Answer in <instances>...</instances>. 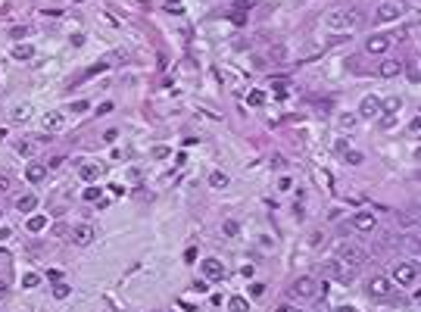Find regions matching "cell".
<instances>
[{"label":"cell","mask_w":421,"mask_h":312,"mask_svg":"<svg viewBox=\"0 0 421 312\" xmlns=\"http://www.w3.org/2000/svg\"><path fill=\"white\" fill-rule=\"evenodd\" d=\"M34 206H37V197H34V193H22V197L16 200V209H19V212H25V216H28V212H34Z\"/></svg>","instance_id":"cell-15"},{"label":"cell","mask_w":421,"mask_h":312,"mask_svg":"<svg viewBox=\"0 0 421 312\" xmlns=\"http://www.w3.org/2000/svg\"><path fill=\"white\" fill-rule=\"evenodd\" d=\"M403 13H406V4H403V0H384V4H377L374 22H377V25L396 22V19H403Z\"/></svg>","instance_id":"cell-3"},{"label":"cell","mask_w":421,"mask_h":312,"mask_svg":"<svg viewBox=\"0 0 421 312\" xmlns=\"http://www.w3.org/2000/svg\"><path fill=\"white\" fill-rule=\"evenodd\" d=\"M44 228H47V219H44V216H31V219H28V231H31V234L44 231Z\"/></svg>","instance_id":"cell-20"},{"label":"cell","mask_w":421,"mask_h":312,"mask_svg":"<svg viewBox=\"0 0 421 312\" xmlns=\"http://www.w3.org/2000/svg\"><path fill=\"white\" fill-rule=\"evenodd\" d=\"M209 187H215V190L228 187V175H225V172H212V175H209Z\"/></svg>","instance_id":"cell-19"},{"label":"cell","mask_w":421,"mask_h":312,"mask_svg":"<svg viewBox=\"0 0 421 312\" xmlns=\"http://www.w3.org/2000/svg\"><path fill=\"white\" fill-rule=\"evenodd\" d=\"M10 34H13V37H16V41H19V37H25V34H28V28H25V25H16V28H13Z\"/></svg>","instance_id":"cell-31"},{"label":"cell","mask_w":421,"mask_h":312,"mask_svg":"<svg viewBox=\"0 0 421 312\" xmlns=\"http://www.w3.org/2000/svg\"><path fill=\"white\" fill-rule=\"evenodd\" d=\"M393 287H396V284H393L390 278H384V275H374V278L368 281V287H365V290H368V297H374V300H387V297H393Z\"/></svg>","instance_id":"cell-6"},{"label":"cell","mask_w":421,"mask_h":312,"mask_svg":"<svg viewBox=\"0 0 421 312\" xmlns=\"http://www.w3.org/2000/svg\"><path fill=\"white\" fill-rule=\"evenodd\" d=\"M69 238H72V244L88 247V244L94 241V228H91L88 222H82V225H75V228H72V234H69Z\"/></svg>","instance_id":"cell-10"},{"label":"cell","mask_w":421,"mask_h":312,"mask_svg":"<svg viewBox=\"0 0 421 312\" xmlns=\"http://www.w3.org/2000/svg\"><path fill=\"white\" fill-rule=\"evenodd\" d=\"M362 19L365 16L356 7H337L325 16V25H328V31H353V28L362 25Z\"/></svg>","instance_id":"cell-1"},{"label":"cell","mask_w":421,"mask_h":312,"mask_svg":"<svg viewBox=\"0 0 421 312\" xmlns=\"http://www.w3.org/2000/svg\"><path fill=\"white\" fill-rule=\"evenodd\" d=\"M228 312H250L247 297H231V300H228Z\"/></svg>","instance_id":"cell-17"},{"label":"cell","mask_w":421,"mask_h":312,"mask_svg":"<svg viewBox=\"0 0 421 312\" xmlns=\"http://www.w3.org/2000/svg\"><path fill=\"white\" fill-rule=\"evenodd\" d=\"M78 178H82V181H97V178H100V166L85 163V166L78 169Z\"/></svg>","instance_id":"cell-16"},{"label":"cell","mask_w":421,"mask_h":312,"mask_svg":"<svg viewBox=\"0 0 421 312\" xmlns=\"http://www.w3.org/2000/svg\"><path fill=\"white\" fill-rule=\"evenodd\" d=\"M13 56H16V60H31V56H34V50H31V44H28V47L22 44V47H16V50H13Z\"/></svg>","instance_id":"cell-24"},{"label":"cell","mask_w":421,"mask_h":312,"mask_svg":"<svg viewBox=\"0 0 421 312\" xmlns=\"http://www.w3.org/2000/svg\"><path fill=\"white\" fill-rule=\"evenodd\" d=\"M247 103H250V106H262V103H265V94H262V91H250V94H247Z\"/></svg>","instance_id":"cell-25"},{"label":"cell","mask_w":421,"mask_h":312,"mask_svg":"<svg viewBox=\"0 0 421 312\" xmlns=\"http://www.w3.org/2000/svg\"><path fill=\"white\" fill-rule=\"evenodd\" d=\"M225 234H228V238H234V234H237V222H225Z\"/></svg>","instance_id":"cell-30"},{"label":"cell","mask_w":421,"mask_h":312,"mask_svg":"<svg viewBox=\"0 0 421 312\" xmlns=\"http://www.w3.org/2000/svg\"><path fill=\"white\" fill-rule=\"evenodd\" d=\"M380 115V100L377 97H365L359 103V119H377Z\"/></svg>","instance_id":"cell-11"},{"label":"cell","mask_w":421,"mask_h":312,"mask_svg":"<svg viewBox=\"0 0 421 312\" xmlns=\"http://www.w3.org/2000/svg\"><path fill=\"white\" fill-rule=\"evenodd\" d=\"M393 47V41H390V34H371L368 41H365V50L371 53V56H387V50Z\"/></svg>","instance_id":"cell-7"},{"label":"cell","mask_w":421,"mask_h":312,"mask_svg":"<svg viewBox=\"0 0 421 312\" xmlns=\"http://www.w3.org/2000/svg\"><path fill=\"white\" fill-rule=\"evenodd\" d=\"M390 281L399 284V287H415V284H418V268H415V262H396Z\"/></svg>","instance_id":"cell-4"},{"label":"cell","mask_w":421,"mask_h":312,"mask_svg":"<svg viewBox=\"0 0 421 312\" xmlns=\"http://www.w3.org/2000/svg\"><path fill=\"white\" fill-rule=\"evenodd\" d=\"M44 131H59L63 125H66V112H59V109H53V112H47L44 115Z\"/></svg>","instance_id":"cell-13"},{"label":"cell","mask_w":421,"mask_h":312,"mask_svg":"<svg viewBox=\"0 0 421 312\" xmlns=\"http://www.w3.org/2000/svg\"><path fill=\"white\" fill-rule=\"evenodd\" d=\"M85 200H91V203L100 200V187H88V190H85Z\"/></svg>","instance_id":"cell-28"},{"label":"cell","mask_w":421,"mask_h":312,"mask_svg":"<svg viewBox=\"0 0 421 312\" xmlns=\"http://www.w3.org/2000/svg\"><path fill=\"white\" fill-rule=\"evenodd\" d=\"M200 268H203V281H222L225 278V265L218 259H212V256H206L200 262Z\"/></svg>","instance_id":"cell-8"},{"label":"cell","mask_w":421,"mask_h":312,"mask_svg":"<svg viewBox=\"0 0 421 312\" xmlns=\"http://www.w3.org/2000/svg\"><path fill=\"white\" fill-rule=\"evenodd\" d=\"M153 156H156V160H166V156H169V147H156V150H153Z\"/></svg>","instance_id":"cell-33"},{"label":"cell","mask_w":421,"mask_h":312,"mask_svg":"<svg viewBox=\"0 0 421 312\" xmlns=\"http://www.w3.org/2000/svg\"><path fill=\"white\" fill-rule=\"evenodd\" d=\"M334 312H359V309H356V306H337Z\"/></svg>","instance_id":"cell-36"},{"label":"cell","mask_w":421,"mask_h":312,"mask_svg":"<svg viewBox=\"0 0 421 312\" xmlns=\"http://www.w3.org/2000/svg\"><path fill=\"white\" fill-rule=\"evenodd\" d=\"M53 297H56V300H63V297H69V284H63V281H56V284H53Z\"/></svg>","instance_id":"cell-26"},{"label":"cell","mask_w":421,"mask_h":312,"mask_svg":"<svg viewBox=\"0 0 421 312\" xmlns=\"http://www.w3.org/2000/svg\"><path fill=\"white\" fill-rule=\"evenodd\" d=\"M10 190V178L7 175H0V193H7Z\"/></svg>","instance_id":"cell-34"},{"label":"cell","mask_w":421,"mask_h":312,"mask_svg":"<svg viewBox=\"0 0 421 312\" xmlns=\"http://www.w3.org/2000/svg\"><path fill=\"white\" fill-rule=\"evenodd\" d=\"M290 297H293V300H315V297H318V281H315L312 275L296 278V281L290 284Z\"/></svg>","instance_id":"cell-5"},{"label":"cell","mask_w":421,"mask_h":312,"mask_svg":"<svg viewBox=\"0 0 421 312\" xmlns=\"http://www.w3.org/2000/svg\"><path fill=\"white\" fill-rule=\"evenodd\" d=\"M399 106H403V103H399V97H390V100H384V103H380V109H384L387 115H393V112H399Z\"/></svg>","instance_id":"cell-22"},{"label":"cell","mask_w":421,"mask_h":312,"mask_svg":"<svg viewBox=\"0 0 421 312\" xmlns=\"http://www.w3.org/2000/svg\"><path fill=\"white\" fill-rule=\"evenodd\" d=\"M19 153H22V156H31V153H34V144L22 141V144H19Z\"/></svg>","instance_id":"cell-29"},{"label":"cell","mask_w":421,"mask_h":312,"mask_svg":"<svg viewBox=\"0 0 421 312\" xmlns=\"http://www.w3.org/2000/svg\"><path fill=\"white\" fill-rule=\"evenodd\" d=\"M278 312H290V309H287V306H281V309H278Z\"/></svg>","instance_id":"cell-38"},{"label":"cell","mask_w":421,"mask_h":312,"mask_svg":"<svg viewBox=\"0 0 421 312\" xmlns=\"http://www.w3.org/2000/svg\"><path fill=\"white\" fill-rule=\"evenodd\" d=\"M178 4H181V0H166V7H169V10H172V13H175V10H178Z\"/></svg>","instance_id":"cell-37"},{"label":"cell","mask_w":421,"mask_h":312,"mask_svg":"<svg viewBox=\"0 0 421 312\" xmlns=\"http://www.w3.org/2000/svg\"><path fill=\"white\" fill-rule=\"evenodd\" d=\"M343 160H347L350 166H359L362 163V153L359 150H343Z\"/></svg>","instance_id":"cell-23"},{"label":"cell","mask_w":421,"mask_h":312,"mask_svg":"<svg viewBox=\"0 0 421 312\" xmlns=\"http://www.w3.org/2000/svg\"><path fill=\"white\" fill-rule=\"evenodd\" d=\"M331 253L343 262V265H353V268H359V265H365L371 256H368V250L362 247V244H353V241H334L331 244Z\"/></svg>","instance_id":"cell-2"},{"label":"cell","mask_w":421,"mask_h":312,"mask_svg":"<svg viewBox=\"0 0 421 312\" xmlns=\"http://www.w3.org/2000/svg\"><path fill=\"white\" fill-rule=\"evenodd\" d=\"M350 228H353V231H362V234H371V231L377 228V219H374V212H356V216L350 219Z\"/></svg>","instance_id":"cell-9"},{"label":"cell","mask_w":421,"mask_h":312,"mask_svg":"<svg viewBox=\"0 0 421 312\" xmlns=\"http://www.w3.org/2000/svg\"><path fill=\"white\" fill-rule=\"evenodd\" d=\"M278 187H281V190H290V187H293V181H290V178H281V181H278Z\"/></svg>","instance_id":"cell-35"},{"label":"cell","mask_w":421,"mask_h":312,"mask_svg":"<svg viewBox=\"0 0 421 312\" xmlns=\"http://www.w3.org/2000/svg\"><path fill=\"white\" fill-rule=\"evenodd\" d=\"M116 138H119V128H109V131L103 134V141H106V144H112V141H116Z\"/></svg>","instance_id":"cell-32"},{"label":"cell","mask_w":421,"mask_h":312,"mask_svg":"<svg viewBox=\"0 0 421 312\" xmlns=\"http://www.w3.org/2000/svg\"><path fill=\"white\" fill-rule=\"evenodd\" d=\"M37 284H41V275H34V271H25V278H22V287H25V290H34Z\"/></svg>","instance_id":"cell-21"},{"label":"cell","mask_w":421,"mask_h":312,"mask_svg":"<svg viewBox=\"0 0 421 312\" xmlns=\"http://www.w3.org/2000/svg\"><path fill=\"white\" fill-rule=\"evenodd\" d=\"M377 72H380V78H396V75H403V63L393 60V56H387L384 63L377 66Z\"/></svg>","instance_id":"cell-12"},{"label":"cell","mask_w":421,"mask_h":312,"mask_svg":"<svg viewBox=\"0 0 421 312\" xmlns=\"http://www.w3.org/2000/svg\"><path fill=\"white\" fill-rule=\"evenodd\" d=\"M10 115H13V122H25L28 115H31V106H28V103H19V106H16Z\"/></svg>","instance_id":"cell-18"},{"label":"cell","mask_w":421,"mask_h":312,"mask_svg":"<svg viewBox=\"0 0 421 312\" xmlns=\"http://www.w3.org/2000/svg\"><path fill=\"white\" fill-rule=\"evenodd\" d=\"M44 178H47V166H41V163H28V166H25V181L41 184Z\"/></svg>","instance_id":"cell-14"},{"label":"cell","mask_w":421,"mask_h":312,"mask_svg":"<svg viewBox=\"0 0 421 312\" xmlns=\"http://www.w3.org/2000/svg\"><path fill=\"white\" fill-rule=\"evenodd\" d=\"M88 109H91V103H88V100H78V103H72V112H75V115H85Z\"/></svg>","instance_id":"cell-27"}]
</instances>
